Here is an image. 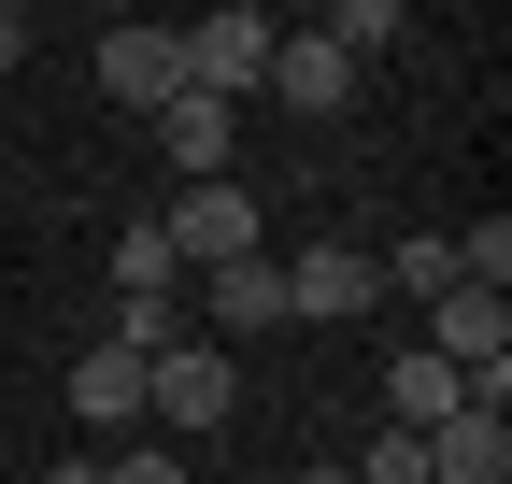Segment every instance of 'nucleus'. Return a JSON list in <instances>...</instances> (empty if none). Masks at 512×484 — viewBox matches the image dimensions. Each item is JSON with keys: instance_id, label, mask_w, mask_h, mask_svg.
I'll use <instances>...</instances> for the list:
<instances>
[{"instance_id": "1", "label": "nucleus", "mask_w": 512, "mask_h": 484, "mask_svg": "<svg viewBox=\"0 0 512 484\" xmlns=\"http://www.w3.org/2000/svg\"><path fill=\"white\" fill-rule=\"evenodd\" d=\"M228 413H242V371H228L214 342H157V356H143V428H157L171 456L200 442V428H228Z\"/></svg>"}, {"instance_id": "2", "label": "nucleus", "mask_w": 512, "mask_h": 484, "mask_svg": "<svg viewBox=\"0 0 512 484\" xmlns=\"http://www.w3.org/2000/svg\"><path fill=\"white\" fill-rule=\"evenodd\" d=\"M271 15H256V0H228V15H200V29H171V57H185V86H200V100H256V86H271Z\"/></svg>"}, {"instance_id": "3", "label": "nucleus", "mask_w": 512, "mask_h": 484, "mask_svg": "<svg viewBox=\"0 0 512 484\" xmlns=\"http://www.w3.org/2000/svg\"><path fill=\"white\" fill-rule=\"evenodd\" d=\"M370 257H356V242H313V257H285V328H356L370 314Z\"/></svg>"}, {"instance_id": "4", "label": "nucleus", "mask_w": 512, "mask_h": 484, "mask_svg": "<svg viewBox=\"0 0 512 484\" xmlns=\"http://www.w3.org/2000/svg\"><path fill=\"white\" fill-rule=\"evenodd\" d=\"M100 100H128V114H171L185 100V57H171V29H100Z\"/></svg>"}, {"instance_id": "5", "label": "nucleus", "mask_w": 512, "mask_h": 484, "mask_svg": "<svg viewBox=\"0 0 512 484\" xmlns=\"http://www.w3.org/2000/svg\"><path fill=\"white\" fill-rule=\"evenodd\" d=\"M427 356H441V371L512 356V299H498V285H441V299H427Z\"/></svg>"}, {"instance_id": "6", "label": "nucleus", "mask_w": 512, "mask_h": 484, "mask_svg": "<svg viewBox=\"0 0 512 484\" xmlns=\"http://www.w3.org/2000/svg\"><path fill=\"white\" fill-rule=\"evenodd\" d=\"M157 228H171V257H200V271L256 257V200H242V186H185V200H171Z\"/></svg>"}, {"instance_id": "7", "label": "nucleus", "mask_w": 512, "mask_h": 484, "mask_svg": "<svg viewBox=\"0 0 512 484\" xmlns=\"http://www.w3.org/2000/svg\"><path fill=\"white\" fill-rule=\"evenodd\" d=\"M271 100H285V114H342V100H356V57H342L328 29H285V43H271Z\"/></svg>"}, {"instance_id": "8", "label": "nucleus", "mask_w": 512, "mask_h": 484, "mask_svg": "<svg viewBox=\"0 0 512 484\" xmlns=\"http://www.w3.org/2000/svg\"><path fill=\"white\" fill-rule=\"evenodd\" d=\"M143 129L171 143V171H185V186H228V143H242V114H228V100H200V86H185L171 114H143Z\"/></svg>"}, {"instance_id": "9", "label": "nucleus", "mask_w": 512, "mask_h": 484, "mask_svg": "<svg viewBox=\"0 0 512 484\" xmlns=\"http://www.w3.org/2000/svg\"><path fill=\"white\" fill-rule=\"evenodd\" d=\"M72 413L100 442H143V356H114V342H86L72 356Z\"/></svg>"}, {"instance_id": "10", "label": "nucleus", "mask_w": 512, "mask_h": 484, "mask_svg": "<svg viewBox=\"0 0 512 484\" xmlns=\"http://www.w3.org/2000/svg\"><path fill=\"white\" fill-rule=\"evenodd\" d=\"M285 328V257H228L214 271V356L228 342H271Z\"/></svg>"}, {"instance_id": "11", "label": "nucleus", "mask_w": 512, "mask_h": 484, "mask_svg": "<svg viewBox=\"0 0 512 484\" xmlns=\"http://www.w3.org/2000/svg\"><path fill=\"white\" fill-rule=\"evenodd\" d=\"M441 413H470V371H441L427 342H413V356H384V428H413V442H427Z\"/></svg>"}, {"instance_id": "12", "label": "nucleus", "mask_w": 512, "mask_h": 484, "mask_svg": "<svg viewBox=\"0 0 512 484\" xmlns=\"http://www.w3.org/2000/svg\"><path fill=\"white\" fill-rule=\"evenodd\" d=\"M427 484H512V428L498 413H441L427 428Z\"/></svg>"}, {"instance_id": "13", "label": "nucleus", "mask_w": 512, "mask_h": 484, "mask_svg": "<svg viewBox=\"0 0 512 484\" xmlns=\"http://www.w3.org/2000/svg\"><path fill=\"white\" fill-rule=\"evenodd\" d=\"M171 271H185V257H171V228H157V214H128V228H114V299H171Z\"/></svg>"}, {"instance_id": "14", "label": "nucleus", "mask_w": 512, "mask_h": 484, "mask_svg": "<svg viewBox=\"0 0 512 484\" xmlns=\"http://www.w3.org/2000/svg\"><path fill=\"white\" fill-rule=\"evenodd\" d=\"M399 29H413V15H399V0H342V15H328V43L356 57V72H370V57H384V43H399Z\"/></svg>"}, {"instance_id": "15", "label": "nucleus", "mask_w": 512, "mask_h": 484, "mask_svg": "<svg viewBox=\"0 0 512 484\" xmlns=\"http://www.w3.org/2000/svg\"><path fill=\"white\" fill-rule=\"evenodd\" d=\"M456 285H498V299H512V214H484V228H456Z\"/></svg>"}, {"instance_id": "16", "label": "nucleus", "mask_w": 512, "mask_h": 484, "mask_svg": "<svg viewBox=\"0 0 512 484\" xmlns=\"http://www.w3.org/2000/svg\"><path fill=\"white\" fill-rule=\"evenodd\" d=\"M370 285H399V299H441V285H456V242H399V257H384Z\"/></svg>"}, {"instance_id": "17", "label": "nucleus", "mask_w": 512, "mask_h": 484, "mask_svg": "<svg viewBox=\"0 0 512 484\" xmlns=\"http://www.w3.org/2000/svg\"><path fill=\"white\" fill-rule=\"evenodd\" d=\"M100 342H114V356H157V342H185V314H171V299H114Z\"/></svg>"}, {"instance_id": "18", "label": "nucleus", "mask_w": 512, "mask_h": 484, "mask_svg": "<svg viewBox=\"0 0 512 484\" xmlns=\"http://www.w3.org/2000/svg\"><path fill=\"white\" fill-rule=\"evenodd\" d=\"M342 470H356V484H427V442H413V428H384V442L342 456Z\"/></svg>"}, {"instance_id": "19", "label": "nucleus", "mask_w": 512, "mask_h": 484, "mask_svg": "<svg viewBox=\"0 0 512 484\" xmlns=\"http://www.w3.org/2000/svg\"><path fill=\"white\" fill-rule=\"evenodd\" d=\"M100 484H185V456H171V442H114V456H100Z\"/></svg>"}, {"instance_id": "20", "label": "nucleus", "mask_w": 512, "mask_h": 484, "mask_svg": "<svg viewBox=\"0 0 512 484\" xmlns=\"http://www.w3.org/2000/svg\"><path fill=\"white\" fill-rule=\"evenodd\" d=\"M15 57H29V15H15V0H0V72H15Z\"/></svg>"}, {"instance_id": "21", "label": "nucleus", "mask_w": 512, "mask_h": 484, "mask_svg": "<svg viewBox=\"0 0 512 484\" xmlns=\"http://www.w3.org/2000/svg\"><path fill=\"white\" fill-rule=\"evenodd\" d=\"M43 484H100V456H57V470H43Z\"/></svg>"}, {"instance_id": "22", "label": "nucleus", "mask_w": 512, "mask_h": 484, "mask_svg": "<svg viewBox=\"0 0 512 484\" xmlns=\"http://www.w3.org/2000/svg\"><path fill=\"white\" fill-rule=\"evenodd\" d=\"M285 484H356V470H342V456H313V470H285Z\"/></svg>"}]
</instances>
